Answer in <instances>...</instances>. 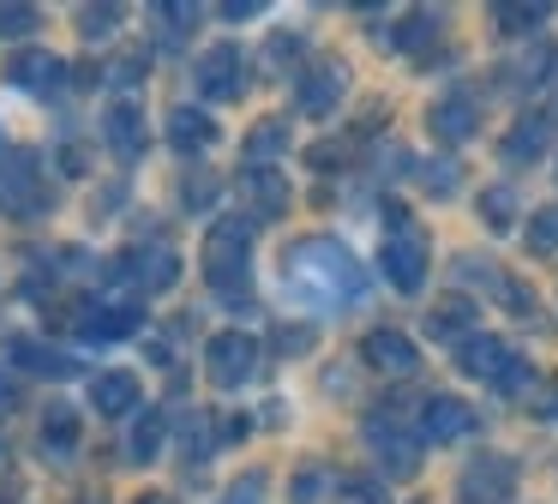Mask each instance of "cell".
Masks as SVG:
<instances>
[{"instance_id":"14","label":"cell","mask_w":558,"mask_h":504,"mask_svg":"<svg viewBox=\"0 0 558 504\" xmlns=\"http://www.w3.org/2000/svg\"><path fill=\"white\" fill-rule=\"evenodd\" d=\"M426 127H433L438 144H462L474 139V127H481V115H474V91H450L433 103V115H426Z\"/></svg>"},{"instance_id":"40","label":"cell","mask_w":558,"mask_h":504,"mask_svg":"<svg viewBox=\"0 0 558 504\" xmlns=\"http://www.w3.org/2000/svg\"><path fill=\"white\" fill-rule=\"evenodd\" d=\"M325 487V475H318V468H306V475H294V504H318L313 492Z\"/></svg>"},{"instance_id":"26","label":"cell","mask_w":558,"mask_h":504,"mask_svg":"<svg viewBox=\"0 0 558 504\" xmlns=\"http://www.w3.org/2000/svg\"><path fill=\"white\" fill-rule=\"evenodd\" d=\"M43 444H49L54 456L78 451V415L66 403H49V420H43Z\"/></svg>"},{"instance_id":"21","label":"cell","mask_w":558,"mask_h":504,"mask_svg":"<svg viewBox=\"0 0 558 504\" xmlns=\"http://www.w3.org/2000/svg\"><path fill=\"white\" fill-rule=\"evenodd\" d=\"M282 151H289V115H270V120H258V127L246 132V144H241L246 168H270Z\"/></svg>"},{"instance_id":"43","label":"cell","mask_w":558,"mask_h":504,"mask_svg":"<svg viewBox=\"0 0 558 504\" xmlns=\"http://www.w3.org/2000/svg\"><path fill=\"white\" fill-rule=\"evenodd\" d=\"M301 55V36H270V60H294Z\"/></svg>"},{"instance_id":"32","label":"cell","mask_w":558,"mask_h":504,"mask_svg":"<svg viewBox=\"0 0 558 504\" xmlns=\"http://www.w3.org/2000/svg\"><path fill=\"white\" fill-rule=\"evenodd\" d=\"M337 499L342 504H385V487H378V480H366V475H342L337 480Z\"/></svg>"},{"instance_id":"4","label":"cell","mask_w":558,"mask_h":504,"mask_svg":"<svg viewBox=\"0 0 558 504\" xmlns=\"http://www.w3.org/2000/svg\"><path fill=\"white\" fill-rule=\"evenodd\" d=\"M426 235H421V223H414L402 204H385V276H390V288H402V295H421V283H426Z\"/></svg>"},{"instance_id":"31","label":"cell","mask_w":558,"mask_h":504,"mask_svg":"<svg viewBox=\"0 0 558 504\" xmlns=\"http://www.w3.org/2000/svg\"><path fill=\"white\" fill-rule=\"evenodd\" d=\"M313 343H318L313 324H277V331H270V348H277V355H306Z\"/></svg>"},{"instance_id":"46","label":"cell","mask_w":558,"mask_h":504,"mask_svg":"<svg viewBox=\"0 0 558 504\" xmlns=\"http://www.w3.org/2000/svg\"><path fill=\"white\" fill-rule=\"evenodd\" d=\"M258 12V0H229V7H222V19H253Z\"/></svg>"},{"instance_id":"18","label":"cell","mask_w":558,"mask_h":504,"mask_svg":"<svg viewBox=\"0 0 558 504\" xmlns=\"http://www.w3.org/2000/svg\"><path fill=\"white\" fill-rule=\"evenodd\" d=\"M474 319H481V307H474V300H462V295H450V300H438L433 312H426V331L438 336V343H469L474 336Z\"/></svg>"},{"instance_id":"48","label":"cell","mask_w":558,"mask_h":504,"mask_svg":"<svg viewBox=\"0 0 558 504\" xmlns=\"http://www.w3.org/2000/svg\"><path fill=\"white\" fill-rule=\"evenodd\" d=\"M138 504H169V499H162V492H145V499H138Z\"/></svg>"},{"instance_id":"28","label":"cell","mask_w":558,"mask_h":504,"mask_svg":"<svg viewBox=\"0 0 558 504\" xmlns=\"http://www.w3.org/2000/svg\"><path fill=\"white\" fill-rule=\"evenodd\" d=\"M162 432H169V420H162V408H145V420L133 427V456H138V463H150V456H162Z\"/></svg>"},{"instance_id":"25","label":"cell","mask_w":558,"mask_h":504,"mask_svg":"<svg viewBox=\"0 0 558 504\" xmlns=\"http://www.w3.org/2000/svg\"><path fill=\"white\" fill-rule=\"evenodd\" d=\"M546 19H553L546 0H498V7H493V24L505 36H529V31H541Z\"/></svg>"},{"instance_id":"34","label":"cell","mask_w":558,"mask_h":504,"mask_svg":"<svg viewBox=\"0 0 558 504\" xmlns=\"http://www.w3.org/2000/svg\"><path fill=\"white\" fill-rule=\"evenodd\" d=\"M414 175H421V187H426V192H438V199H450V192L462 187L457 163H426V168H414Z\"/></svg>"},{"instance_id":"49","label":"cell","mask_w":558,"mask_h":504,"mask_svg":"<svg viewBox=\"0 0 558 504\" xmlns=\"http://www.w3.org/2000/svg\"><path fill=\"white\" fill-rule=\"evenodd\" d=\"M0 504H7V499H0Z\"/></svg>"},{"instance_id":"24","label":"cell","mask_w":558,"mask_h":504,"mask_svg":"<svg viewBox=\"0 0 558 504\" xmlns=\"http://www.w3.org/2000/svg\"><path fill=\"white\" fill-rule=\"evenodd\" d=\"M138 396H145V391H138L133 372H97V379H90V403H97L102 415H126Z\"/></svg>"},{"instance_id":"11","label":"cell","mask_w":558,"mask_h":504,"mask_svg":"<svg viewBox=\"0 0 558 504\" xmlns=\"http://www.w3.org/2000/svg\"><path fill=\"white\" fill-rule=\"evenodd\" d=\"M102 144H109L121 163H138L145 156V144H150V127H145V108L138 103H109V115H102Z\"/></svg>"},{"instance_id":"15","label":"cell","mask_w":558,"mask_h":504,"mask_svg":"<svg viewBox=\"0 0 558 504\" xmlns=\"http://www.w3.org/2000/svg\"><path fill=\"white\" fill-rule=\"evenodd\" d=\"M241 199H246V211H253L258 223H277V216L289 211V180H282L277 168H246Z\"/></svg>"},{"instance_id":"12","label":"cell","mask_w":558,"mask_h":504,"mask_svg":"<svg viewBox=\"0 0 558 504\" xmlns=\"http://www.w3.org/2000/svg\"><path fill=\"white\" fill-rule=\"evenodd\" d=\"M510 492H517V463L510 456H481L462 475V504H505Z\"/></svg>"},{"instance_id":"2","label":"cell","mask_w":558,"mask_h":504,"mask_svg":"<svg viewBox=\"0 0 558 504\" xmlns=\"http://www.w3.org/2000/svg\"><path fill=\"white\" fill-rule=\"evenodd\" d=\"M198 259H205V283L217 288L234 312H253V295H246V283H253V223L217 216L205 247H198Z\"/></svg>"},{"instance_id":"10","label":"cell","mask_w":558,"mask_h":504,"mask_svg":"<svg viewBox=\"0 0 558 504\" xmlns=\"http://www.w3.org/2000/svg\"><path fill=\"white\" fill-rule=\"evenodd\" d=\"M474 427H481V420H474V408L462 403V396H426L421 403V439L426 444H457V439H469Z\"/></svg>"},{"instance_id":"19","label":"cell","mask_w":558,"mask_h":504,"mask_svg":"<svg viewBox=\"0 0 558 504\" xmlns=\"http://www.w3.org/2000/svg\"><path fill=\"white\" fill-rule=\"evenodd\" d=\"M7 79L25 84V91H54V84L66 79V60L61 55H43V48H25V55H13Z\"/></svg>"},{"instance_id":"41","label":"cell","mask_w":558,"mask_h":504,"mask_svg":"<svg viewBox=\"0 0 558 504\" xmlns=\"http://www.w3.org/2000/svg\"><path fill=\"white\" fill-rule=\"evenodd\" d=\"M534 415H558V379L534 384Z\"/></svg>"},{"instance_id":"7","label":"cell","mask_w":558,"mask_h":504,"mask_svg":"<svg viewBox=\"0 0 558 504\" xmlns=\"http://www.w3.org/2000/svg\"><path fill=\"white\" fill-rule=\"evenodd\" d=\"M205 372H210L217 391H241V384L258 372V343L246 331H217L205 343Z\"/></svg>"},{"instance_id":"39","label":"cell","mask_w":558,"mask_h":504,"mask_svg":"<svg viewBox=\"0 0 558 504\" xmlns=\"http://www.w3.org/2000/svg\"><path fill=\"white\" fill-rule=\"evenodd\" d=\"M210 451H217V439H210L205 415H193L186 420V456H210Z\"/></svg>"},{"instance_id":"23","label":"cell","mask_w":558,"mask_h":504,"mask_svg":"<svg viewBox=\"0 0 558 504\" xmlns=\"http://www.w3.org/2000/svg\"><path fill=\"white\" fill-rule=\"evenodd\" d=\"M438 36H445V12H426V7H421V12H409V19L390 31V43H397L402 55H426Z\"/></svg>"},{"instance_id":"37","label":"cell","mask_w":558,"mask_h":504,"mask_svg":"<svg viewBox=\"0 0 558 504\" xmlns=\"http://www.w3.org/2000/svg\"><path fill=\"white\" fill-rule=\"evenodd\" d=\"M157 19H162V31H169V36H181L186 24H198V7H174V0H162Z\"/></svg>"},{"instance_id":"3","label":"cell","mask_w":558,"mask_h":504,"mask_svg":"<svg viewBox=\"0 0 558 504\" xmlns=\"http://www.w3.org/2000/svg\"><path fill=\"white\" fill-rule=\"evenodd\" d=\"M49 211H54V192L37 151H7L0 156V216L31 223V216H49Z\"/></svg>"},{"instance_id":"9","label":"cell","mask_w":558,"mask_h":504,"mask_svg":"<svg viewBox=\"0 0 558 504\" xmlns=\"http://www.w3.org/2000/svg\"><path fill=\"white\" fill-rule=\"evenodd\" d=\"M109 276L145 288V295H162V288H174V276H181V259H174L169 247H150V252L133 247V252H121V259L109 264Z\"/></svg>"},{"instance_id":"44","label":"cell","mask_w":558,"mask_h":504,"mask_svg":"<svg viewBox=\"0 0 558 504\" xmlns=\"http://www.w3.org/2000/svg\"><path fill=\"white\" fill-rule=\"evenodd\" d=\"M181 192H186V204H193V199H198V204H205V199H210V180H205V175H198V180H193V175H186V187H181Z\"/></svg>"},{"instance_id":"33","label":"cell","mask_w":558,"mask_h":504,"mask_svg":"<svg viewBox=\"0 0 558 504\" xmlns=\"http://www.w3.org/2000/svg\"><path fill=\"white\" fill-rule=\"evenodd\" d=\"M43 24L37 7H25V0H13V7H0V36H31Z\"/></svg>"},{"instance_id":"36","label":"cell","mask_w":558,"mask_h":504,"mask_svg":"<svg viewBox=\"0 0 558 504\" xmlns=\"http://www.w3.org/2000/svg\"><path fill=\"white\" fill-rule=\"evenodd\" d=\"M145 72H150V55H145V48H133V55H121L109 67V84H138Z\"/></svg>"},{"instance_id":"35","label":"cell","mask_w":558,"mask_h":504,"mask_svg":"<svg viewBox=\"0 0 558 504\" xmlns=\"http://www.w3.org/2000/svg\"><path fill=\"white\" fill-rule=\"evenodd\" d=\"M493 288L505 295V307L517 312V319H534V288L517 283V276H493Z\"/></svg>"},{"instance_id":"8","label":"cell","mask_w":558,"mask_h":504,"mask_svg":"<svg viewBox=\"0 0 558 504\" xmlns=\"http://www.w3.org/2000/svg\"><path fill=\"white\" fill-rule=\"evenodd\" d=\"M342 96H349V67H342V60H313V67L294 79V108L313 115V120L337 115Z\"/></svg>"},{"instance_id":"13","label":"cell","mask_w":558,"mask_h":504,"mask_svg":"<svg viewBox=\"0 0 558 504\" xmlns=\"http://www.w3.org/2000/svg\"><path fill=\"white\" fill-rule=\"evenodd\" d=\"M553 139H558V120L534 108V115H522L517 127H510L505 139H498V156H505V163H517V168H522V163H541Z\"/></svg>"},{"instance_id":"22","label":"cell","mask_w":558,"mask_h":504,"mask_svg":"<svg viewBox=\"0 0 558 504\" xmlns=\"http://www.w3.org/2000/svg\"><path fill=\"white\" fill-rule=\"evenodd\" d=\"M7 348H13L19 367H25V372H43V379H73V372H78L73 355H54L49 343H37V336H13Z\"/></svg>"},{"instance_id":"1","label":"cell","mask_w":558,"mask_h":504,"mask_svg":"<svg viewBox=\"0 0 558 504\" xmlns=\"http://www.w3.org/2000/svg\"><path fill=\"white\" fill-rule=\"evenodd\" d=\"M282 283L289 295H301L306 307H325V312H342L366 295V271L354 264V252L330 235H306L282 252Z\"/></svg>"},{"instance_id":"38","label":"cell","mask_w":558,"mask_h":504,"mask_svg":"<svg viewBox=\"0 0 558 504\" xmlns=\"http://www.w3.org/2000/svg\"><path fill=\"white\" fill-rule=\"evenodd\" d=\"M258 492H265V468H253V475H241V480H234V487H229V499H222V504H258Z\"/></svg>"},{"instance_id":"42","label":"cell","mask_w":558,"mask_h":504,"mask_svg":"<svg viewBox=\"0 0 558 504\" xmlns=\"http://www.w3.org/2000/svg\"><path fill=\"white\" fill-rule=\"evenodd\" d=\"M313 168H342V144H313Z\"/></svg>"},{"instance_id":"27","label":"cell","mask_w":558,"mask_h":504,"mask_svg":"<svg viewBox=\"0 0 558 504\" xmlns=\"http://www.w3.org/2000/svg\"><path fill=\"white\" fill-rule=\"evenodd\" d=\"M481 223L493 228V235H505V228L517 223V192H510V187H486L481 192Z\"/></svg>"},{"instance_id":"17","label":"cell","mask_w":558,"mask_h":504,"mask_svg":"<svg viewBox=\"0 0 558 504\" xmlns=\"http://www.w3.org/2000/svg\"><path fill=\"white\" fill-rule=\"evenodd\" d=\"M361 355H366V367H378V372H397V379H409L414 367H421V355H414V343L402 331H373L361 343Z\"/></svg>"},{"instance_id":"5","label":"cell","mask_w":558,"mask_h":504,"mask_svg":"<svg viewBox=\"0 0 558 504\" xmlns=\"http://www.w3.org/2000/svg\"><path fill=\"white\" fill-rule=\"evenodd\" d=\"M366 444L378 451L385 475H414V468H421V432H409L402 408H378V415H366Z\"/></svg>"},{"instance_id":"20","label":"cell","mask_w":558,"mask_h":504,"mask_svg":"<svg viewBox=\"0 0 558 504\" xmlns=\"http://www.w3.org/2000/svg\"><path fill=\"white\" fill-rule=\"evenodd\" d=\"M169 144L181 156L210 151V144H217V120H210L205 108H174V115H169Z\"/></svg>"},{"instance_id":"29","label":"cell","mask_w":558,"mask_h":504,"mask_svg":"<svg viewBox=\"0 0 558 504\" xmlns=\"http://www.w3.org/2000/svg\"><path fill=\"white\" fill-rule=\"evenodd\" d=\"M529 252H534V259L558 252V204H541V211L529 216Z\"/></svg>"},{"instance_id":"45","label":"cell","mask_w":558,"mask_h":504,"mask_svg":"<svg viewBox=\"0 0 558 504\" xmlns=\"http://www.w3.org/2000/svg\"><path fill=\"white\" fill-rule=\"evenodd\" d=\"M234 439H246V415H229V420H222V444H234Z\"/></svg>"},{"instance_id":"30","label":"cell","mask_w":558,"mask_h":504,"mask_svg":"<svg viewBox=\"0 0 558 504\" xmlns=\"http://www.w3.org/2000/svg\"><path fill=\"white\" fill-rule=\"evenodd\" d=\"M121 31V7H85L78 12V36L85 43H102V36H114Z\"/></svg>"},{"instance_id":"47","label":"cell","mask_w":558,"mask_h":504,"mask_svg":"<svg viewBox=\"0 0 558 504\" xmlns=\"http://www.w3.org/2000/svg\"><path fill=\"white\" fill-rule=\"evenodd\" d=\"M7 408H13V384L0 379V415H7Z\"/></svg>"},{"instance_id":"16","label":"cell","mask_w":558,"mask_h":504,"mask_svg":"<svg viewBox=\"0 0 558 504\" xmlns=\"http://www.w3.org/2000/svg\"><path fill=\"white\" fill-rule=\"evenodd\" d=\"M138 324H145V307H90L78 312V336L85 343H121V336H133Z\"/></svg>"},{"instance_id":"6","label":"cell","mask_w":558,"mask_h":504,"mask_svg":"<svg viewBox=\"0 0 558 504\" xmlns=\"http://www.w3.org/2000/svg\"><path fill=\"white\" fill-rule=\"evenodd\" d=\"M193 84L210 96V103H234V96H246L253 72H246V55L234 43H217V48H205V55L193 60Z\"/></svg>"}]
</instances>
